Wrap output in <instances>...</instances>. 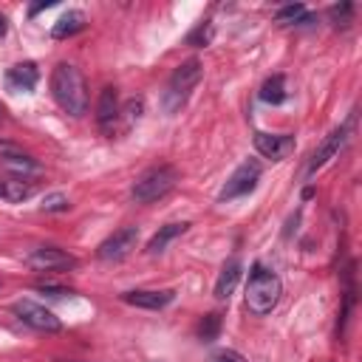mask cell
Returning <instances> with one entry per match:
<instances>
[{"label":"cell","instance_id":"obj_16","mask_svg":"<svg viewBox=\"0 0 362 362\" xmlns=\"http://www.w3.org/2000/svg\"><path fill=\"white\" fill-rule=\"evenodd\" d=\"M85 25H88V23H85V14H82V11H68V14H62V17L54 23L51 37H54V40H65V37L82 31Z\"/></svg>","mask_w":362,"mask_h":362},{"label":"cell","instance_id":"obj_18","mask_svg":"<svg viewBox=\"0 0 362 362\" xmlns=\"http://www.w3.org/2000/svg\"><path fill=\"white\" fill-rule=\"evenodd\" d=\"M274 20L283 25H305V23H311V14L303 3H288V6H280L274 11Z\"/></svg>","mask_w":362,"mask_h":362},{"label":"cell","instance_id":"obj_21","mask_svg":"<svg viewBox=\"0 0 362 362\" xmlns=\"http://www.w3.org/2000/svg\"><path fill=\"white\" fill-rule=\"evenodd\" d=\"M212 34H215V28H212V23H201L195 31H189V37H187V45H209L212 42Z\"/></svg>","mask_w":362,"mask_h":362},{"label":"cell","instance_id":"obj_26","mask_svg":"<svg viewBox=\"0 0 362 362\" xmlns=\"http://www.w3.org/2000/svg\"><path fill=\"white\" fill-rule=\"evenodd\" d=\"M17 156H25L23 147L17 141H8V139H0V161L3 158H17Z\"/></svg>","mask_w":362,"mask_h":362},{"label":"cell","instance_id":"obj_31","mask_svg":"<svg viewBox=\"0 0 362 362\" xmlns=\"http://www.w3.org/2000/svg\"><path fill=\"white\" fill-rule=\"evenodd\" d=\"M3 119H6V110H3V105H0V122H3Z\"/></svg>","mask_w":362,"mask_h":362},{"label":"cell","instance_id":"obj_20","mask_svg":"<svg viewBox=\"0 0 362 362\" xmlns=\"http://www.w3.org/2000/svg\"><path fill=\"white\" fill-rule=\"evenodd\" d=\"M8 173H14V178H28V175H34V173H40V164L25 153V156H17V158H3L0 161Z\"/></svg>","mask_w":362,"mask_h":362},{"label":"cell","instance_id":"obj_24","mask_svg":"<svg viewBox=\"0 0 362 362\" xmlns=\"http://www.w3.org/2000/svg\"><path fill=\"white\" fill-rule=\"evenodd\" d=\"M141 110H144V99H130L119 113H124V127L127 124H133L139 116H141Z\"/></svg>","mask_w":362,"mask_h":362},{"label":"cell","instance_id":"obj_29","mask_svg":"<svg viewBox=\"0 0 362 362\" xmlns=\"http://www.w3.org/2000/svg\"><path fill=\"white\" fill-rule=\"evenodd\" d=\"M48 6H54V3H51V0H42V3H37V6H31V8H28V14L34 17L37 11H42V8H48Z\"/></svg>","mask_w":362,"mask_h":362},{"label":"cell","instance_id":"obj_15","mask_svg":"<svg viewBox=\"0 0 362 362\" xmlns=\"http://www.w3.org/2000/svg\"><path fill=\"white\" fill-rule=\"evenodd\" d=\"M187 226H189V223H167V226H161V229L150 238V243H147V255H158V252H164L167 243H173L178 235L187 232Z\"/></svg>","mask_w":362,"mask_h":362},{"label":"cell","instance_id":"obj_7","mask_svg":"<svg viewBox=\"0 0 362 362\" xmlns=\"http://www.w3.org/2000/svg\"><path fill=\"white\" fill-rule=\"evenodd\" d=\"M260 164L255 161V158H246L232 175H229V181L223 184V189H221V201H232V198H240V195H246V192H252L255 187H257V181H260Z\"/></svg>","mask_w":362,"mask_h":362},{"label":"cell","instance_id":"obj_4","mask_svg":"<svg viewBox=\"0 0 362 362\" xmlns=\"http://www.w3.org/2000/svg\"><path fill=\"white\" fill-rule=\"evenodd\" d=\"M178 181V170L170 167V164H161V167H153L147 170L144 175L136 178V184L130 187V198L136 204H150V201H158L164 198Z\"/></svg>","mask_w":362,"mask_h":362},{"label":"cell","instance_id":"obj_5","mask_svg":"<svg viewBox=\"0 0 362 362\" xmlns=\"http://www.w3.org/2000/svg\"><path fill=\"white\" fill-rule=\"evenodd\" d=\"M11 311L25 322V325H31V328H37V331H45V334H57L59 328H62V322H59V317L54 314V311H48L45 305H40V303H34V300H17L14 305H11Z\"/></svg>","mask_w":362,"mask_h":362},{"label":"cell","instance_id":"obj_12","mask_svg":"<svg viewBox=\"0 0 362 362\" xmlns=\"http://www.w3.org/2000/svg\"><path fill=\"white\" fill-rule=\"evenodd\" d=\"M119 93H116V88H102V93H99V102H96V122H99V127L102 130H107V133H113V124H116V119H119Z\"/></svg>","mask_w":362,"mask_h":362},{"label":"cell","instance_id":"obj_17","mask_svg":"<svg viewBox=\"0 0 362 362\" xmlns=\"http://www.w3.org/2000/svg\"><path fill=\"white\" fill-rule=\"evenodd\" d=\"M34 195V184L25 181V178H8V181H0V198L11 201V204H20L25 198Z\"/></svg>","mask_w":362,"mask_h":362},{"label":"cell","instance_id":"obj_9","mask_svg":"<svg viewBox=\"0 0 362 362\" xmlns=\"http://www.w3.org/2000/svg\"><path fill=\"white\" fill-rule=\"evenodd\" d=\"M25 263L37 272H62V269H76V257L57 249V246H40L25 255Z\"/></svg>","mask_w":362,"mask_h":362},{"label":"cell","instance_id":"obj_25","mask_svg":"<svg viewBox=\"0 0 362 362\" xmlns=\"http://www.w3.org/2000/svg\"><path fill=\"white\" fill-rule=\"evenodd\" d=\"M209 362H246V356L238 354V351H232V348H221V351H215L209 356Z\"/></svg>","mask_w":362,"mask_h":362},{"label":"cell","instance_id":"obj_6","mask_svg":"<svg viewBox=\"0 0 362 362\" xmlns=\"http://www.w3.org/2000/svg\"><path fill=\"white\" fill-rule=\"evenodd\" d=\"M351 127H354V116H351L345 124L334 127V130H331V133L322 139V144H320V147L311 153V158H308V167H305V173H308V175H314L320 167H325V164H328V161H331V158H334V156L342 150V144L348 141Z\"/></svg>","mask_w":362,"mask_h":362},{"label":"cell","instance_id":"obj_2","mask_svg":"<svg viewBox=\"0 0 362 362\" xmlns=\"http://www.w3.org/2000/svg\"><path fill=\"white\" fill-rule=\"evenodd\" d=\"M280 294H283V283L274 272H269L263 263H255L252 272H249V283H246V305L252 314L263 317L269 314L277 303H280Z\"/></svg>","mask_w":362,"mask_h":362},{"label":"cell","instance_id":"obj_22","mask_svg":"<svg viewBox=\"0 0 362 362\" xmlns=\"http://www.w3.org/2000/svg\"><path fill=\"white\" fill-rule=\"evenodd\" d=\"M218 331H221V317H218V314H206V317L201 320V328H198L201 339H204V342H212V339L218 337Z\"/></svg>","mask_w":362,"mask_h":362},{"label":"cell","instance_id":"obj_10","mask_svg":"<svg viewBox=\"0 0 362 362\" xmlns=\"http://www.w3.org/2000/svg\"><path fill=\"white\" fill-rule=\"evenodd\" d=\"M255 150L260 156L272 158V161H280L294 150V136L291 133H263V130H257L255 133Z\"/></svg>","mask_w":362,"mask_h":362},{"label":"cell","instance_id":"obj_8","mask_svg":"<svg viewBox=\"0 0 362 362\" xmlns=\"http://www.w3.org/2000/svg\"><path fill=\"white\" fill-rule=\"evenodd\" d=\"M136 243H139V229L136 226H122L99 243L96 255H99V260H122L136 249Z\"/></svg>","mask_w":362,"mask_h":362},{"label":"cell","instance_id":"obj_19","mask_svg":"<svg viewBox=\"0 0 362 362\" xmlns=\"http://www.w3.org/2000/svg\"><path fill=\"white\" fill-rule=\"evenodd\" d=\"M260 99L266 105H280L286 99V79H283V74H274V76H269L260 85Z\"/></svg>","mask_w":362,"mask_h":362},{"label":"cell","instance_id":"obj_27","mask_svg":"<svg viewBox=\"0 0 362 362\" xmlns=\"http://www.w3.org/2000/svg\"><path fill=\"white\" fill-rule=\"evenodd\" d=\"M351 11H354V6H351V3H342V6H334V8H331V17H334L337 23H339V20H342V23H348Z\"/></svg>","mask_w":362,"mask_h":362},{"label":"cell","instance_id":"obj_28","mask_svg":"<svg viewBox=\"0 0 362 362\" xmlns=\"http://www.w3.org/2000/svg\"><path fill=\"white\" fill-rule=\"evenodd\" d=\"M37 291L51 294V297H65V294H71V288H59V286H51V283H37Z\"/></svg>","mask_w":362,"mask_h":362},{"label":"cell","instance_id":"obj_13","mask_svg":"<svg viewBox=\"0 0 362 362\" xmlns=\"http://www.w3.org/2000/svg\"><path fill=\"white\" fill-rule=\"evenodd\" d=\"M240 274H243V263H240L238 257H229V260L223 263L218 280H215V297H218V300H229V294H232V291L238 288V283H240Z\"/></svg>","mask_w":362,"mask_h":362},{"label":"cell","instance_id":"obj_23","mask_svg":"<svg viewBox=\"0 0 362 362\" xmlns=\"http://www.w3.org/2000/svg\"><path fill=\"white\" fill-rule=\"evenodd\" d=\"M42 212H65L68 206H71V201H68V195H62V192H51V195H45L42 198Z\"/></svg>","mask_w":362,"mask_h":362},{"label":"cell","instance_id":"obj_1","mask_svg":"<svg viewBox=\"0 0 362 362\" xmlns=\"http://www.w3.org/2000/svg\"><path fill=\"white\" fill-rule=\"evenodd\" d=\"M51 93H54V102L68 116L79 119L88 113V85H85V76L76 65L59 62L51 71Z\"/></svg>","mask_w":362,"mask_h":362},{"label":"cell","instance_id":"obj_30","mask_svg":"<svg viewBox=\"0 0 362 362\" xmlns=\"http://www.w3.org/2000/svg\"><path fill=\"white\" fill-rule=\"evenodd\" d=\"M6 31H8V17L0 14V37H6Z\"/></svg>","mask_w":362,"mask_h":362},{"label":"cell","instance_id":"obj_3","mask_svg":"<svg viewBox=\"0 0 362 362\" xmlns=\"http://www.w3.org/2000/svg\"><path fill=\"white\" fill-rule=\"evenodd\" d=\"M201 76H204V65H201V59L192 57V59L181 62V65L173 71L170 82H167V90H164V110H167V113H175V110L187 102L189 90L201 82Z\"/></svg>","mask_w":362,"mask_h":362},{"label":"cell","instance_id":"obj_11","mask_svg":"<svg viewBox=\"0 0 362 362\" xmlns=\"http://www.w3.org/2000/svg\"><path fill=\"white\" fill-rule=\"evenodd\" d=\"M175 297V291L164 288V291H156V288H136V291H124L122 300L127 305H136V308H150V311H158L164 305H170Z\"/></svg>","mask_w":362,"mask_h":362},{"label":"cell","instance_id":"obj_14","mask_svg":"<svg viewBox=\"0 0 362 362\" xmlns=\"http://www.w3.org/2000/svg\"><path fill=\"white\" fill-rule=\"evenodd\" d=\"M40 79V71L34 62H20V65H11L8 74H6V85L11 90H31Z\"/></svg>","mask_w":362,"mask_h":362}]
</instances>
